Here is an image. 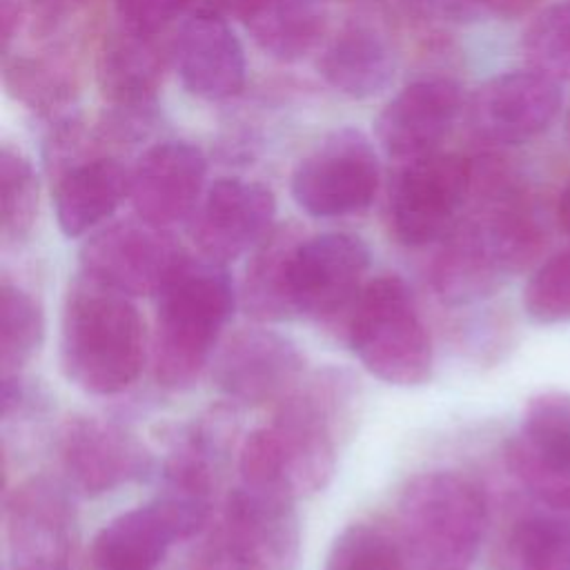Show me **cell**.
<instances>
[{
	"label": "cell",
	"instance_id": "obj_1",
	"mask_svg": "<svg viewBox=\"0 0 570 570\" xmlns=\"http://www.w3.org/2000/svg\"><path fill=\"white\" fill-rule=\"evenodd\" d=\"M347 403L341 372L305 376L272 421L254 430L240 448V483L272 490L292 501L323 490L336 470V439Z\"/></svg>",
	"mask_w": 570,
	"mask_h": 570
},
{
	"label": "cell",
	"instance_id": "obj_2",
	"mask_svg": "<svg viewBox=\"0 0 570 570\" xmlns=\"http://www.w3.org/2000/svg\"><path fill=\"white\" fill-rule=\"evenodd\" d=\"M145 352V321L131 296L78 272L60 321L67 379L96 396L118 394L138 379Z\"/></svg>",
	"mask_w": 570,
	"mask_h": 570
},
{
	"label": "cell",
	"instance_id": "obj_3",
	"mask_svg": "<svg viewBox=\"0 0 570 570\" xmlns=\"http://www.w3.org/2000/svg\"><path fill=\"white\" fill-rule=\"evenodd\" d=\"M151 367L167 390H187L209 363L234 309V283L207 258L185 254L156 294Z\"/></svg>",
	"mask_w": 570,
	"mask_h": 570
},
{
	"label": "cell",
	"instance_id": "obj_4",
	"mask_svg": "<svg viewBox=\"0 0 570 570\" xmlns=\"http://www.w3.org/2000/svg\"><path fill=\"white\" fill-rule=\"evenodd\" d=\"M488 523L483 490L454 470L416 474L396 508L407 570H468Z\"/></svg>",
	"mask_w": 570,
	"mask_h": 570
},
{
	"label": "cell",
	"instance_id": "obj_5",
	"mask_svg": "<svg viewBox=\"0 0 570 570\" xmlns=\"http://www.w3.org/2000/svg\"><path fill=\"white\" fill-rule=\"evenodd\" d=\"M345 336L363 367L390 385H423L432 374L428 325L412 289L396 274L367 281Z\"/></svg>",
	"mask_w": 570,
	"mask_h": 570
},
{
	"label": "cell",
	"instance_id": "obj_6",
	"mask_svg": "<svg viewBox=\"0 0 570 570\" xmlns=\"http://www.w3.org/2000/svg\"><path fill=\"white\" fill-rule=\"evenodd\" d=\"M301 530L294 501L238 483L189 570H294Z\"/></svg>",
	"mask_w": 570,
	"mask_h": 570
},
{
	"label": "cell",
	"instance_id": "obj_7",
	"mask_svg": "<svg viewBox=\"0 0 570 570\" xmlns=\"http://www.w3.org/2000/svg\"><path fill=\"white\" fill-rule=\"evenodd\" d=\"M474 191V163L456 154L407 160L390 191V227L401 245L443 240Z\"/></svg>",
	"mask_w": 570,
	"mask_h": 570
},
{
	"label": "cell",
	"instance_id": "obj_8",
	"mask_svg": "<svg viewBox=\"0 0 570 570\" xmlns=\"http://www.w3.org/2000/svg\"><path fill=\"white\" fill-rule=\"evenodd\" d=\"M370 249L345 232L301 238L292 258V296L298 316L343 330L367 285Z\"/></svg>",
	"mask_w": 570,
	"mask_h": 570
},
{
	"label": "cell",
	"instance_id": "obj_9",
	"mask_svg": "<svg viewBox=\"0 0 570 570\" xmlns=\"http://www.w3.org/2000/svg\"><path fill=\"white\" fill-rule=\"evenodd\" d=\"M379 158L370 140L352 127L325 136L294 169L292 196L316 218L363 212L376 196Z\"/></svg>",
	"mask_w": 570,
	"mask_h": 570
},
{
	"label": "cell",
	"instance_id": "obj_10",
	"mask_svg": "<svg viewBox=\"0 0 570 570\" xmlns=\"http://www.w3.org/2000/svg\"><path fill=\"white\" fill-rule=\"evenodd\" d=\"M16 570H78V521L67 492L45 476L18 483L4 503Z\"/></svg>",
	"mask_w": 570,
	"mask_h": 570
},
{
	"label": "cell",
	"instance_id": "obj_11",
	"mask_svg": "<svg viewBox=\"0 0 570 570\" xmlns=\"http://www.w3.org/2000/svg\"><path fill=\"white\" fill-rule=\"evenodd\" d=\"M185 252L163 229L138 218L107 225L80 249V272L127 296H156Z\"/></svg>",
	"mask_w": 570,
	"mask_h": 570
},
{
	"label": "cell",
	"instance_id": "obj_12",
	"mask_svg": "<svg viewBox=\"0 0 570 570\" xmlns=\"http://www.w3.org/2000/svg\"><path fill=\"white\" fill-rule=\"evenodd\" d=\"M58 461L69 485L85 497L118 490L151 468L149 450L120 425L98 416H69L56 441Z\"/></svg>",
	"mask_w": 570,
	"mask_h": 570
},
{
	"label": "cell",
	"instance_id": "obj_13",
	"mask_svg": "<svg viewBox=\"0 0 570 570\" xmlns=\"http://www.w3.org/2000/svg\"><path fill=\"white\" fill-rule=\"evenodd\" d=\"M305 379L298 345L267 327L232 334L214 358V383L232 401L265 405L283 401Z\"/></svg>",
	"mask_w": 570,
	"mask_h": 570
},
{
	"label": "cell",
	"instance_id": "obj_14",
	"mask_svg": "<svg viewBox=\"0 0 570 570\" xmlns=\"http://www.w3.org/2000/svg\"><path fill=\"white\" fill-rule=\"evenodd\" d=\"M205 525L196 510L158 494L98 530L89 548V570H156L176 541L198 534Z\"/></svg>",
	"mask_w": 570,
	"mask_h": 570
},
{
	"label": "cell",
	"instance_id": "obj_15",
	"mask_svg": "<svg viewBox=\"0 0 570 570\" xmlns=\"http://www.w3.org/2000/svg\"><path fill=\"white\" fill-rule=\"evenodd\" d=\"M276 200L272 189L243 178L216 180L194 209L191 238L198 254L218 265H227L274 229Z\"/></svg>",
	"mask_w": 570,
	"mask_h": 570
},
{
	"label": "cell",
	"instance_id": "obj_16",
	"mask_svg": "<svg viewBox=\"0 0 570 570\" xmlns=\"http://www.w3.org/2000/svg\"><path fill=\"white\" fill-rule=\"evenodd\" d=\"M561 109L559 82L534 71H508L483 82L470 102L474 134L497 145H519L543 134Z\"/></svg>",
	"mask_w": 570,
	"mask_h": 570
},
{
	"label": "cell",
	"instance_id": "obj_17",
	"mask_svg": "<svg viewBox=\"0 0 570 570\" xmlns=\"http://www.w3.org/2000/svg\"><path fill=\"white\" fill-rule=\"evenodd\" d=\"M207 163L198 147L167 140L149 147L129 176V198L140 220L167 229L194 214L203 198Z\"/></svg>",
	"mask_w": 570,
	"mask_h": 570
},
{
	"label": "cell",
	"instance_id": "obj_18",
	"mask_svg": "<svg viewBox=\"0 0 570 570\" xmlns=\"http://www.w3.org/2000/svg\"><path fill=\"white\" fill-rule=\"evenodd\" d=\"M461 111V89L450 78H421L403 87L379 114L381 147L396 158H419L436 145Z\"/></svg>",
	"mask_w": 570,
	"mask_h": 570
},
{
	"label": "cell",
	"instance_id": "obj_19",
	"mask_svg": "<svg viewBox=\"0 0 570 570\" xmlns=\"http://www.w3.org/2000/svg\"><path fill=\"white\" fill-rule=\"evenodd\" d=\"M176 71L189 94L225 100L245 85V51L225 18L198 13L180 27L174 42Z\"/></svg>",
	"mask_w": 570,
	"mask_h": 570
},
{
	"label": "cell",
	"instance_id": "obj_20",
	"mask_svg": "<svg viewBox=\"0 0 570 570\" xmlns=\"http://www.w3.org/2000/svg\"><path fill=\"white\" fill-rule=\"evenodd\" d=\"M165 56L156 33L120 24L98 53V85L102 96L122 114L147 116L163 80Z\"/></svg>",
	"mask_w": 570,
	"mask_h": 570
},
{
	"label": "cell",
	"instance_id": "obj_21",
	"mask_svg": "<svg viewBox=\"0 0 570 570\" xmlns=\"http://www.w3.org/2000/svg\"><path fill=\"white\" fill-rule=\"evenodd\" d=\"M129 176L107 156L82 158L53 176V207L65 236L78 238L96 229L129 196Z\"/></svg>",
	"mask_w": 570,
	"mask_h": 570
},
{
	"label": "cell",
	"instance_id": "obj_22",
	"mask_svg": "<svg viewBox=\"0 0 570 570\" xmlns=\"http://www.w3.org/2000/svg\"><path fill=\"white\" fill-rule=\"evenodd\" d=\"M396 58L381 31L370 24H347L323 49L318 71L336 91L350 98H372L394 78Z\"/></svg>",
	"mask_w": 570,
	"mask_h": 570
},
{
	"label": "cell",
	"instance_id": "obj_23",
	"mask_svg": "<svg viewBox=\"0 0 570 570\" xmlns=\"http://www.w3.org/2000/svg\"><path fill=\"white\" fill-rule=\"evenodd\" d=\"M296 227H274L252 252L240 285V301L256 323H281L296 316L292 296V258L301 243Z\"/></svg>",
	"mask_w": 570,
	"mask_h": 570
},
{
	"label": "cell",
	"instance_id": "obj_24",
	"mask_svg": "<svg viewBox=\"0 0 570 570\" xmlns=\"http://www.w3.org/2000/svg\"><path fill=\"white\" fill-rule=\"evenodd\" d=\"M254 42L278 60L314 49L325 24V0H258L243 18Z\"/></svg>",
	"mask_w": 570,
	"mask_h": 570
},
{
	"label": "cell",
	"instance_id": "obj_25",
	"mask_svg": "<svg viewBox=\"0 0 570 570\" xmlns=\"http://www.w3.org/2000/svg\"><path fill=\"white\" fill-rule=\"evenodd\" d=\"M508 557L514 570H570V512L521 517L510 530Z\"/></svg>",
	"mask_w": 570,
	"mask_h": 570
},
{
	"label": "cell",
	"instance_id": "obj_26",
	"mask_svg": "<svg viewBox=\"0 0 570 570\" xmlns=\"http://www.w3.org/2000/svg\"><path fill=\"white\" fill-rule=\"evenodd\" d=\"M45 338L40 303L22 285L2 281L0 287V367L2 376L22 374Z\"/></svg>",
	"mask_w": 570,
	"mask_h": 570
},
{
	"label": "cell",
	"instance_id": "obj_27",
	"mask_svg": "<svg viewBox=\"0 0 570 570\" xmlns=\"http://www.w3.org/2000/svg\"><path fill=\"white\" fill-rule=\"evenodd\" d=\"M4 85L24 107L53 122L71 118L76 85L71 78L47 60L16 56L4 60Z\"/></svg>",
	"mask_w": 570,
	"mask_h": 570
},
{
	"label": "cell",
	"instance_id": "obj_28",
	"mask_svg": "<svg viewBox=\"0 0 570 570\" xmlns=\"http://www.w3.org/2000/svg\"><path fill=\"white\" fill-rule=\"evenodd\" d=\"M323 570H407V559L396 528L356 521L336 534Z\"/></svg>",
	"mask_w": 570,
	"mask_h": 570
},
{
	"label": "cell",
	"instance_id": "obj_29",
	"mask_svg": "<svg viewBox=\"0 0 570 570\" xmlns=\"http://www.w3.org/2000/svg\"><path fill=\"white\" fill-rule=\"evenodd\" d=\"M517 439L541 459L570 470V392H541L523 410Z\"/></svg>",
	"mask_w": 570,
	"mask_h": 570
},
{
	"label": "cell",
	"instance_id": "obj_30",
	"mask_svg": "<svg viewBox=\"0 0 570 570\" xmlns=\"http://www.w3.org/2000/svg\"><path fill=\"white\" fill-rule=\"evenodd\" d=\"M0 203L4 243L24 240L38 212V178L31 163L7 145L0 151Z\"/></svg>",
	"mask_w": 570,
	"mask_h": 570
},
{
	"label": "cell",
	"instance_id": "obj_31",
	"mask_svg": "<svg viewBox=\"0 0 570 570\" xmlns=\"http://www.w3.org/2000/svg\"><path fill=\"white\" fill-rule=\"evenodd\" d=\"M523 56L530 69L552 78L570 80V0L543 9L523 33Z\"/></svg>",
	"mask_w": 570,
	"mask_h": 570
},
{
	"label": "cell",
	"instance_id": "obj_32",
	"mask_svg": "<svg viewBox=\"0 0 570 570\" xmlns=\"http://www.w3.org/2000/svg\"><path fill=\"white\" fill-rule=\"evenodd\" d=\"M523 309L539 325L570 323V249L546 258L523 287Z\"/></svg>",
	"mask_w": 570,
	"mask_h": 570
},
{
	"label": "cell",
	"instance_id": "obj_33",
	"mask_svg": "<svg viewBox=\"0 0 570 570\" xmlns=\"http://www.w3.org/2000/svg\"><path fill=\"white\" fill-rule=\"evenodd\" d=\"M505 463L521 488L546 510L570 512V470L550 463L517 436L505 448Z\"/></svg>",
	"mask_w": 570,
	"mask_h": 570
},
{
	"label": "cell",
	"instance_id": "obj_34",
	"mask_svg": "<svg viewBox=\"0 0 570 570\" xmlns=\"http://www.w3.org/2000/svg\"><path fill=\"white\" fill-rule=\"evenodd\" d=\"M187 4L189 0H114L120 22L142 33H158Z\"/></svg>",
	"mask_w": 570,
	"mask_h": 570
},
{
	"label": "cell",
	"instance_id": "obj_35",
	"mask_svg": "<svg viewBox=\"0 0 570 570\" xmlns=\"http://www.w3.org/2000/svg\"><path fill=\"white\" fill-rule=\"evenodd\" d=\"M258 0H189V7L198 13H214V16H236V18H245L252 7Z\"/></svg>",
	"mask_w": 570,
	"mask_h": 570
},
{
	"label": "cell",
	"instance_id": "obj_36",
	"mask_svg": "<svg viewBox=\"0 0 570 570\" xmlns=\"http://www.w3.org/2000/svg\"><path fill=\"white\" fill-rule=\"evenodd\" d=\"M479 7L490 9L492 13L505 16V18H514L521 13H528L530 9H534L541 0H472Z\"/></svg>",
	"mask_w": 570,
	"mask_h": 570
},
{
	"label": "cell",
	"instance_id": "obj_37",
	"mask_svg": "<svg viewBox=\"0 0 570 570\" xmlns=\"http://www.w3.org/2000/svg\"><path fill=\"white\" fill-rule=\"evenodd\" d=\"M38 9H42L45 13H67V11H73L76 7H80L85 0H31Z\"/></svg>",
	"mask_w": 570,
	"mask_h": 570
},
{
	"label": "cell",
	"instance_id": "obj_38",
	"mask_svg": "<svg viewBox=\"0 0 570 570\" xmlns=\"http://www.w3.org/2000/svg\"><path fill=\"white\" fill-rule=\"evenodd\" d=\"M557 220L561 225V229L570 236V180L566 183V187L559 194L557 200Z\"/></svg>",
	"mask_w": 570,
	"mask_h": 570
},
{
	"label": "cell",
	"instance_id": "obj_39",
	"mask_svg": "<svg viewBox=\"0 0 570 570\" xmlns=\"http://www.w3.org/2000/svg\"><path fill=\"white\" fill-rule=\"evenodd\" d=\"M566 129H568V136H570V111H568V118H566Z\"/></svg>",
	"mask_w": 570,
	"mask_h": 570
}]
</instances>
